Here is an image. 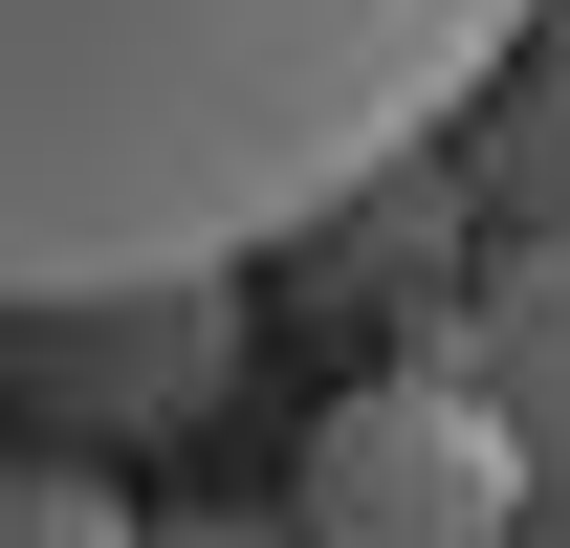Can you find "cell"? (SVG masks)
<instances>
[{"label":"cell","instance_id":"cell-6","mask_svg":"<svg viewBox=\"0 0 570 548\" xmlns=\"http://www.w3.org/2000/svg\"><path fill=\"white\" fill-rule=\"evenodd\" d=\"M154 548H307V527H264V505H198V527H154Z\"/></svg>","mask_w":570,"mask_h":548},{"label":"cell","instance_id":"cell-3","mask_svg":"<svg viewBox=\"0 0 570 548\" xmlns=\"http://www.w3.org/2000/svg\"><path fill=\"white\" fill-rule=\"evenodd\" d=\"M0 351H22V373H45L88 439H154V417H198V395H219L242 307H219V285H110V307H22Z\"/></svg>","mask_w":570,"mask_h":548},{"label":"cell","instance_id":"cell-5","mask_svg":"<svg viewBox=\"0 0 570 548\" xmlns=\"http://www.w3.org/2000/svg\"><path fill=\"white\" fill-rule=\"evenodd\" d=\"M0 548H154V527H132L88 461H0Z\"/></svg>","mask_w":570,"mask_h":548},{"label":"cell","instance_id":"cell-4","mask_svg":"<svg viewBox=\"0 0 570 548\" xmlns=\"http://www.w3.org/2000/svg\"><path fill=\"white\" fill-rule=\"evenodd\" d=\"M461 373H483L504 439H527V548H570V219L461 285Z\"/></svg>","mask_w":570,"mask_h":548},{"label":"cell","instance_id":"cell-7","mask_svg":"<svg viewBox=\"0 0 570 548\" xmlns=\"http://www.w3.org/2000/svg\"><path fill=\"white\" fill-rule=\"evenodd\" d=\"M549 45H570V0H549Z\"/></svg>","mask_w":570,"mask_h":548},{"label":"cell","instance_id":"cell-2","mask_svg":"<svg viewBox=\"0 0 570 548\" xmlns=\"http://www.w3.org/2000/svg\"><path fill=\"white\" fill-rule=\"evenodd\" d=\"M285 527L307 548H527V439H504V395L461 373V330H417L395 373H352V395L307 417Z\"/></svg>","mask_w":570,"mask_h":548},{"label":"cell","instance_id":"cell-1","mask_svg":"<svg viewBox=\"0 0 570 548\" xmlns=\"http://www.w3.org/2000/svg\"><path fill=\"white\" fill-rule=\"evenodd\" d=\"M527 22L549 0H0V330L330 242Z\"/></svg>","mask_w":570,"mask_h":548}]
</instances>
